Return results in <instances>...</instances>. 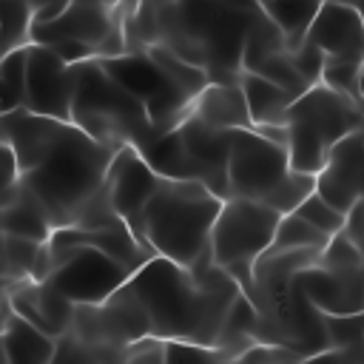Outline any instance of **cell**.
I'll return each mask as SVG.
<instances>
[{
	"instance_id": "1",
	"label": "cell",
	"mask_w": 364,
	"mask_h": 364,
	"mask_svg": "<svg viewBox=\"0 0 364 364\" xmlns=\"http://www.w3.org/2000/svg\"><path fill=\"white\" fill-rule=\"evenodd\" d=\"M0 134L9 139L20 185L46 208L54 228L74 225L85 205L102 191L114 145L88 136L71 119L43 117L26 108L0 114Z\"/></svg>"
},
{
	"instance_id": "2",
	"label": "cell",
	"mask_w": 364,
	"mask_h": 364,
	"mask_svg": "<svg viewBox=\"0 0 364 364\" xmlns=\"http://www.w3.org/2000/svg\"><path fill=\"white\" fill-rule=\"evenodd\" d=\"M125 290L142 307L151 336L165 341L188 338L216 347L228 313L242 296L236 279L219 264L205 262L199 267H185L159 253L128 276Z\"/></svg>"
},
{
	"instance_id": "3",
	"label": "cell",
	"mask_w": 364,
	"mask_h": 364,
	"mask_svg": "<svg viewBox=\"0 0 364 364\" xmlns=\"http://www.w3.org/2000/svg\"><path fill=\"white\" fill-rule=\"evenodd\" d=\"M321 250H273L267 247L253 264V282L245 290L256 307L253 341L284 344L304 361L318 355L327 341L324 313L304 296L299 270L318 262Z\"/></svg>"
},
{
	"instance_id": "4",
	"label": "cell",
	"mask_w": 364,
	"mask_h": 364,
	"mask_svg": "<svg viewBox=\"0 0 364 364\" xmlns=\"http://www.w3.org/2000/svg\"><path fill=\"white\" fill-rule=\"evenodd\" d=\"M216 196L199 179H165L142 210L139 239L159 256L199 267L210 259V230L222 208Z\"/></svg>"
},
{
	"instance_id": "5",
	"label": "cell",
	"mask_w": 364,
	"mask_h": 364,
	"mask_svg": "<svg viewBox=\"0 0 364 364\" xmlns=\"http://www.w3.org/2000/svg\"><path fill=\"white\" fill-rule=\"evenodd\" d=\"M71 65H74L71 122L77 128L114 148L134 145L136 151L145 148L159 134L145 105L102 65L100 57Z\"/></svg>"
},
{
	"instance_id": "6",
	"label": "cell",
	"mask_w": 364,
	"mask_h": 364,
	"mask_svg": "<svg viewBox=\"0 0 364 364\" xmlns=\"http://www.w3.org/2000/svg\"><path fill=\"white\" fill-rule=\"evenodd\" d=\"M228 191L230 196L262 202L279 213L296 210V205L316 191V176L296 171L284 142L267 139L256 128H239L228 154Z\"/></svg>"
},
{
	"instance_id": "7",
	"label": "cell",
	"mask_w": 364,
	"mask_h": 364,
	"mask_svg": "<svg viewBox=\"0 0 364 364\" xmlns=\"http://www.w3.org/2000/svg\"><path fill=\"white\" fill-rule=\"evenodd\" d=\"M364 111L347 94L327 88L324 82L301 91L287 108V154L296 171L313 173L324 165L330 148L358 131Z\"/></svg>"
},
{
	"instance_id": "8",
	"label": "cell",
	"mask_w": 364,
	"mask_h": 364,
	"mask_svg": "<svg viewBox=\"0 0 364 364\" xmlns=\"http://www.w3.org/2000/svg\"><path fill=\"white\" fill-rule=\"evenodd\" d=\"M282 213L242 196H228L210 230V259L228 270L242 293L253 282L256 259L273 245V233Z\"/></svg>"
},
{
	"instance_id": "9",
	"label": "cell",
	"mask_w": 364,
	"mask_h": 364,
	"mask_svg": "<svg viewBox=\"0 0 364 364\" xmlns=\"http://www.w3.org/2000/svg\"><path fill=\"white\" fill-rule=\"evenodd\" d=\"M125 3L114 0H71L51 20L31 26V43H80L94 57L125 54Z\"/></svg>"
},
{
	"instance_id": "10",
	"label": "cell",
	"mask_w": 364,
	"mask_h": 364,
	"mask_svg": "<svg viewBox=\"0 0 364 364\" xmlns=\"http://www.w3.org/2000/svg\"><path fill=\"white\" fill-rule=\"evenodd\" d=\"M102 65L145 105L154 128L162 134V131H171L176 128L188 111H191V102L193 97L188 91H182L151 57L148 51H125V54H117V57H100Z\"/></svg>"
},
{
	"instance_id": "11",
	"label": "cell",
	"mask_w": 364,
	"mask_h": 364,
	"mask_svg": "<svg viewBox=\"0 0 364 364\" xmlns=\"http://www.w3.org/2000/svg\"><path fill=\"white\" fill-rule=\"evenodd\" d=\"M48 250H51V273L46 276V282H51L74 304H97L108 299L114 290H119L131 276V270L122 262L91 245H68V247L48 245Z\"/></svg>"
},
{
	"instance_id": "12",
	"label": "cell",
	"mask_w": 364,
	"mask_h": 364,
	"mask_svg": "<svg viewBox=\"0 0 364 364\" xmlns=\"http://www.w3.org/2000/svg\"><path fill=\"white\" fill-rule=\"evenodd\" d=\"M71 97H74V65L65 63L60 54H54L48 46L28 43L26 97L20 108L54 119H71Z\"/></svg>"
},
{
	"instance_id": "13",
	"label": "cell",
	"mask_w": 364,
	"mask_h": 364,
	"mask_svg": "<svg viewBox=\"0 0 364 364\" xmlns=\"http://www.w3.org/2000/svg\"><path fill=\"white\" fill-rule=\"evenodd\" d=\"M159 182H162V176L145 162V156L134 145L117 148V154L108 165L105 191H108L111 208L134 230L136 239H139V230H142V210H145L148 199L154 196V191L159 188Z\"/></svg>"
},
{
	"instance_id": "14",
	"label": "cell",
	"mask_w": 364,
	"mask_h": 364,
	"mask_svg": "<svg viewBox=\"0 0 364 364\" xmlns=\"http://www.w3.org/2000/svg\"><path fill=\"white\" fill-rule=\"evenodd\" d=\"M316 191L336 205L341 213H350L364 199V131L341 136L324 165L316 171Z\"/></svg>"
},
{
	"instance_id": "15",
	"label": "cell",
	"mask_w": 364,
	"mask_h": 364,
	"mask_svg": "<svg viewBox=\"0 0 364 364\" xmlns=\"http://www.w3.org/2000/svg\"><path fill=\"white\" fill-rule=\"evenodd\" d=\"M182 145L188 151V159L193 165V176L199 182H205L216 196L228 199V154H230V139L233 131H222V128H210L208 122H202L196 114L188 111V117L176 125Z\"/></svg>"
},
{
	"instance_id": "16",
	"label": "cell",
	"mask_w": 364,
	"mask_h": 364,
	"mask_svg": "<svg viewBox=\"0 0 364 364\" xmlns=\"http://www.w3.org/2000/svg\"><path fill=\"white\" fill-rule=\"evenodd\" d=\"M299 284L321 313L364 310V267H327L313 262L299 270Z\"/></svg>"
},
{
	"instance_id": "17",
	"label": "cell",
	"mask_w": 364,
	"mask_h": 364,
	"mask_svg": "<svg viewBox=\"0 0 364 364\" xmlns=\"http://www.w3.org/2000/svg\"><path fill=\"white\" fill-rule=\"evenodd\" d=\"M6 301L14 313L46 330L48 336H63L71 327L74 318V301L63 296L51 282L46 279H23L6 284Z\"/></svg>"
},
{
	"instance_id": "18",
	"label": "cell",
	"mask_w": 364,
	"mask_h": 364,
	"mask_svg": "<svg viewBox=\"0 0 364 364\" xmlns=\"http://www.w3.org/2000/svg\"><path fill=\"white\" fill-rule=\"evenodd\" d=\"M307 40L316 43L324 54L364 60V26L355 3H321L310 23Z\"/></svg>"
},
{
	"instance_id": "19",
	"label": "cell",
	"mask_w": 364,
	"mask_h": 364,
	"mask_svg": "<svg viewBox=\"0 0 364 364\" xmlns=\"http://www.w3.org/2000/svg\"><path fill=\"white\" fill-rule=\"evenodd\" d=\"M48 245L51 247H68V245H91V247H100L108 256H114L117 262H122L131 273L154 256V250L148 245H142L122 219L108 222V225H100V228H77V225L54 228Z\"/></svg>"
},
{
	"instance_id": "20",
	"label": "cell",
	"mask_w": 364,
	"mask_h": 364,
	"mask_svg": "<svg viewBox=\"0 0 364 364\" xmlns=\"http://www.w3.org/2000/svg\"><path fill=\"white\" fill-rule=\"evenodd\" d=\"M191 114H196L210 128L222 131H239L253 128L245 91L239 80H210L191 102Z\"/></svg>"
},
{
	"instance_id": "21",
	"label": "cell",
	"mask_w": 364,
	"mask_h": 364,
	"mask_svg": "<svg viewBox=\"0 0 364 364\" xmlns=\"http://www.w3.org/2000/svg\"><path fill=\"white\" fill-rule=\"evenodd\" d=\"M0 341H3V355L9 364H51L54 361L57 338L40 330L37 324H31L28 318H23L20 313H14L9 301L3 304Z\"/></svg>"
},
{
	"instance_id": "22",
	"label": "cell",
	"mask_w": 364,
	"mask_h": 364,
	"mask_svg": "<svg viewBox=\"0 0 364 364\" xmlns=\"http://www.w3.org/2000/svg\"><path fill=\"white\" fill-rule=\"evenodd\" d=\"M0 199H3V233L26 236V239H34V242H48L51 239L54 225H51L46 208L20 182L11 185Z\"/></svg>"
},
{
	"instance_id": "23",
	"label": "cell",
	"mask_w": 364,
	"mask_h": 364,
	"mask_svg": "<svg viewBox=\"0 0 364 364\" xmlns=\"http://www.w3.org/2000/svg\"><path fill=\"white\" fill-rule=\"evenodd\" d=\"M239 85L245 91L253 125H287V108L296 100L290 91H284L282 85L256 71H242Z\"/></svg>"
},
{
	"instance_id": "24",
	"label": "cell",
	"mask_w": 364,
	"mask_h": 364,
	"mask_svg": "<svg viewBox=\"0 0 364 364\" xmlns=\"http://www.w3.org/2000/svg\"><path fill=\"white\" fill-rule=\"evenodd\" d=\"M259 6L279 26V31L284 37V46L290 51L299 48L307 40L310 23L318 11V3H310V0H262Z\"/></svg>"
},
{
	"instance_id": "25",
	"label": "cell",
	"mask_w": 364,
	"mask_h": 364,
	"mask_svg": "<svg viewBox=\"0 0 364 364\" xmlns=\"http://www.w3.org/2000/svg\"><path fill=\"white\" fill-rule=\"evenodd\" d=\"M145 51H148V57H151L182 91H188L191 97H196V94L210 82V74H208L202 65L185 60L182 54H176V51L168 48L165 43H154V46H148Z\"/></svg>"
},
{
	"instance_id": "26",
	"label": "cell",
	"mask_w": 364,
	"mask_h": 364,
	"mask_svg": "<svg viewBox=\"0 0 364 364\" xmlns=\"http://www.w3.org/2000/svg\"><path fill=\"white\" fill-rule=\"evenodd\" d=\"M330 242V233L299 216L296 210L282 213L276 233H273V250H324Z\"/></svg>"
},
{
	"instance_id": "27",
	"label": "cell",
	"mask_w": 364,
	"mask_h": 364,
	"mask_svg": "<svg viewBox=\"0 0 364 364\" xmlns=\"http://www.w3.org/2000/svg\"><path fill=\"white\" fill-rule=\"evenodd\" d=\"M46 242H34L26 236H14V233H3V247H0V270L6 284L11 282H23L34 276L40 250Z\"/></svg>"
},
{
	"instance_id": "28",
	"label": "cell",
	"mask_w": 364,
	"mask_h": 364,
	"mask_svg": "<svg viewBox=\"0 0 364 364\" xmlns=\"http://www.w3.org/2000/svg\"><path fill=\"white\" fill-rule=\"evenodd\" d=\"M34 26V6L28 0H0V54L28 46Z\"/></svg>"
},
{
	"instance_id": "29",
	"label": "cell",
	"mask_w": 364,
	"mask_h": 364,
	"mask_svg": "<svg viewBox=\"0 0 364 364\" xmlns=\"http://www.w3.org/2000/svg\"><path fill=\"white\" fill-rule=\"evenodd\" d=\"M26 60L28 46L11 48L0 54V114L14 111L23 105L26 97Z\"/></svg>"
},
{
	"instance_id": "30",
	"label": "cell",
	"mask_w": 364,
	"mask_h": 364,
	"mask_svg": "<svg viewBox=\"0 0 364 364\" xmlns=\"http://www.w3.org/2000/svg\"><path fill=\"white\" fill-rule=\"evenodd\" d=\"M256 74H262V77H267V80H273L276 85H282L284 91H290L293 97H299L301 91H307L310 85L304 82V77L299 74V68H296V60H293V54H290V48H279V51H273V54H267L256 68H253Z\"/></svg>"
},
{
	"instance_id": "31",
	"label": "cell",
	"mask_w": 364,
	"mask_h": 364,
	"mask_svg": "<svg viewBox=\"0 0 364 364\" xmlns=\"http://www.w3.org/2000/svg\"><path fill=\"white\" fill-rule=\"evenodd\" d=\"M358 77H361V60L327 54L324 65H321V80L318 82H324L327 88H333L338 94H347L350 100L358 102Z\"/></svg>"
},
{
	"instance_id": "32",
	"label": "cell",
	"mask_w": 364,
	"mask_h": 364,
	"mask_svg": "<svg viewBox=\"0 0 364 364\" xmlns=\"http://www.w3.org/2000/svg\"><path fill=\"white\" fill-rule=\"evenodd\" d=\"M324 330L330 347H364V310L324 313Z\"/></svg>"
},
{
	"instance_id": "33",
	"label": "cell",
	"mask_w": 364,
	"mask_h": 364,
	"mask_svg": "<svg viewBox=\"0 0 364 364\" xmlns=\"http://www.w3.org/2000/svg\"><path fill=\"white\" fill-rule=\"evenodd\" d=\"M296 213L299 216H304L307 222H313L316 228H321L324 233H338V230H344V225H347V213H341L336 205H330L318 191H313V193H307L299 205H296Z\"/></svg>"
},
{
	"instance_id": "34",
	"label": "cell",
	"mask_w": 364,
	"mask_h": 364,
	"mask_svg": "<svg viewBox=\"0 0 364 364\" xmlns=\"http://www.w3.org/2000/svg\"><path fill=\"white\" fill-rule=\"evenodd\" d=\"M230 355L216 344L188 341V338H168L165 341V364H208V361H228Z\"/></svg>"
},
{
	"instance_id": "35",
	"label": "cell",
	"mask_w": 364,
	"mask_h": 364,
	"mask_svg": "<svg viewBox=\"0 0 364 364\" xmlns=\"http://www.w3.org/2000/svg\"><path fill=\"white\" fill-rule=\"evenodd\" d=\"M293 54V60H296V68H299V74L304 77V82L307 85H316L318 80H321V65H324V51L316 46V43H310V40H304L299 48H293L290 51Z\"/></svg>"
},
{
	"instance_id": "36",
	"label": "cell",
	"mask_w": 364,
	"mask_h": 364,
	"mask_svg": "<svg viewBox=\"0 0 364 364\" xmlns=\"http://www.w3.org/2000/svg\"><path fill=\"white\" fill-rule=\"evenodd\" d=\"M236 361H304L296 350L284 347V344H270V341H253L250 347H245Z\"/></svg>"
},
{
	"instance_id": "37",
	"label": "cell",
	"mask_w": 364,
	"mask_h": 364,
	"mask_svg": "<svg viewBox=\"0 0 364 364\" xmlns=\"http://www.w3.org/2000/svg\"><path fill=\"white\" fill-rule=\"evenodd\" d=\"M17 179H20L17 156H14L11 145H9V139L0 134V196H3L11 185H17Z\"/></svg>"
},
{
	"instance_id": "38",
	"label": "cell",
	"mask_w": 364,
	"mask_h": 364,
	"mask_svg": "<svg viewBox=\"0 0 364 364\" xmlns=\"http://www.w3.org/2000/svg\"><path fill=\"white\" fill-rule=\"evenodd\" d=\"M344 230L358 242V239H364V199L347 213V225H344Z\"/></svg>"
},
{
	"instance_id": "39",
	"label": "cell",
	"mask_w": 364,
	"mask_h": 364,
	"mask_svg": "<svg viewBox=\"0 0 364 364\" xmlns=\"http://www.w3.org/2000/svg\"><path fill=\"white\" fill-rule=\"evenodd\" d=\"M358 108L364 111V60H361V77H358Z\"/></svg>"
},
{
	"instance_id": "40",
	"label": "cell",
	"mask_w": 364,
	"mask_h": 364,
	"mask_svg": "<svg viewBox=\"0 0 364 364\" xmlns=\"http://www.w3.org/2000/svg\"><path fill=\"white\" fill-rule=\"evenodd\" d=\"M6 304V279H3V270H0V310Z\"/></svg>"
},
{
	"instance_id": "41",
	"label": "cell",
	"mask_w": 364,
	"mask_h": 364,
	"mask_svg": "<svg viewBox=\"0 0 364 364\" xmlns=\"http://www.w3.org/2000/svg\"><path fill=\"white\" fill-rule=\"evenodd\" d=\"M0 247H3V199H0Z\"/></svg>"
},
{
	"instance_id": "42",
	"label": "cell",
	"mask_w": 364,
	"mask_h": 364,
	"mask_svg": "<svg viewBox=\"0 0 364 364\" xmlns=\"http://www.w3.org/2000/svg\"><path fill=\"white\" fill-rule=\"evenodd\" d=\"M355 9H358V14H361V26H364V0H355Z\"/></svg>"
},
{
	"instance_id": "43",
	"label": "cell",
	"mask_w": 364,
	"mask_h": 364,
	"mask_svg": "<svg viewBox=\"0 0 364 364\" xmlns=\"http://www.w3.org/2000/svg\"><path fill=\"white\" fill-rule=\"evenodd\" d=\"M310 3H318L321 6V3H330V0H310ZM338 3H355V0H338Z\"/></svg>"
},
{
	"instance_id": "44",
	"label": "cell",
	"mask_w": 364,
	"mask_h": 364,
	"mask_svg": "<svg viewBox=\"0 0 364 364\" xmlns=\"http://www.w3.org/2000/svg\"><path fill=\"white\" fill-rule=\"evenodd\" d=\"M43 3H60V6H65V3H71V0H43Z\"/></svg>"
},
{
	"instance_id": "45",
	"label": "cell",
	"mask_w": 364,
	"mask_h": 364,
	"mask_svg": "<svg viewBox=\"0 0 364 364\" xmlns=\"http://www.w3.org/2000/svg\"><path fill=\"white\" fill-rule=\"evenodd\" d=\"M28 3H31V6H34V9H37V6H40V3H43V0H28Z\"/></svg>"
},
{
	"instance_id": "46",
	"label": "cell",
	"mask_w": 364,
	"mask_h": 364,
	"mask_svg": "<svg viewBox=\"0 0 364 364\" xmlns=\"http://www.w3.org/2000/svg\"><path fill=\"white\" fill-rule=\"evenodd\" d=\"M358 245H361V253H364V239H358Z\"/></svg>"
},
{
	"instance_id": "47",
	"label": "cell",
	"mask_w": 364,
	"mask_h": 364,
	"mask_svg": "<svg viewBox=\"0 0 364 364\" xmlns=\"http://www.w3.org/2000/svg\"><path fill=\"white\" fill-rule=\"evenodd\" d=\"M0 327H3V310H0Z\"/></svg>"
}]
</instances>
